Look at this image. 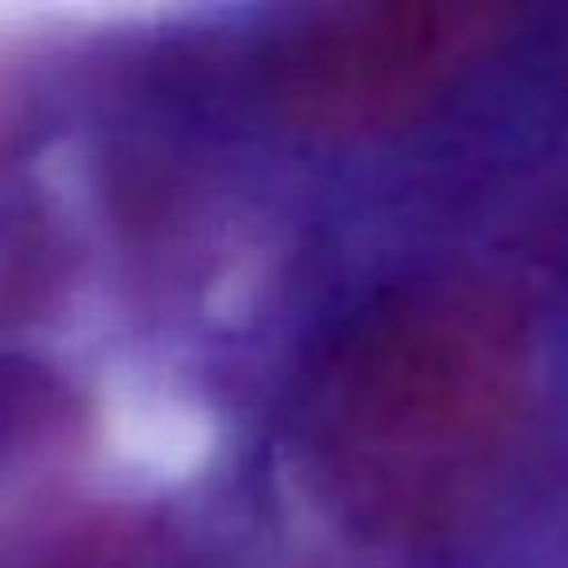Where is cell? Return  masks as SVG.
I'll return each instance as SVG.
<instances>
[{"mask_svg": "<svg viewBox=\"0 0 568 568\" xmlns=\"http://www.w3.org/2000/svg\"><path fill=\"white\" fill-rule=\"evenodd\" d=\"M503 24L506 9L459 0L327 12L276 48L268 94L284 121L324 141L394 133L471 71Z\"/></svg>", "mask_w": 568, "mask_h": 568, "instance_id": "2", "label": "cell"}, {"mask_svg": "<svg viewBox=\"0 0 568 568\" xmlns=\"http://www.w3.org/2000/svg\"><path fill=\"white\" fill-rule=\"evenodd\" d=\"M518 304L483 281H409L366 304L320 358L304 448L327 503L371 534H425L503 467L529 397Z\"/></svg>", "mask_w": 568, "mask_h": 568, "instance_id": "1", "label": "cell"}]
</instances>
